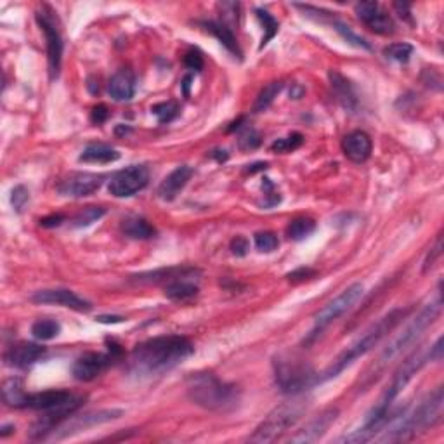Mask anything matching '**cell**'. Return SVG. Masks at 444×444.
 I'll list each match as a JSON object with an SVG mask.
<instances>
[{"label":"cell","instance_id":"obj_1","mask_svg":"<svg viewBox=\"0 0 444 444\" xmlns=\"http://www.w3.org/2000/svg\"><path fill=\"white\" fill-rule=\"evenodd\" d=\"M195 353L191 341L181 335H163L148 338L134 347L129 357V370L141 376L160 375L177 367Z\"/></svg>","mask_w":444,"mask_h":444},{"label":"cell","instance_id":"obj_2","mask_svg":"<svg viewBox=\"0 0 444 444\" xmlns=\"http://www.w3.org/2000/svg\"><path fill=\"white\" fill-rule=\"evenodd\" d=\"M444 413V389L438 387L431 393L419 406L413 410H401L394 413L389 421L383 425L382 443H401L412 441L413 438L425 432L427 429L436 427L443 420Z\"/></svg>","mask_w":444,"mask_h":444},{"label":"cell","instance_id":"obj_3","mask_svg":"<svg viewBox=\"0 0 444 444\" xmlns=\"http://www.w3.org/2000/svg\"><path fill=\"white\" fill-rule=\"evenodd\" d=\"M441 309H443V297H441V290H438L434 298H432L427 305H424V309H421L419 315L406 324L405 330H402L401 334H399L398 337H395L394 341L391 342V344L387 345L382 353H380V356L376 357L375 363L370 367V370L364 373L361 387H363V389L364 387H370L372 383L379 379L380 373L386 370V368L393 363L402 350H406L410 345L415 344V342L419 341L420 335L424 334V331L427 330V328L431 326L436 319H438V316L441 315Z\"/></svg>","mask_w":444,"mask_h":444},{"label":"cell","instance_id":"obj_4","mask_svg":"<svg viewBox=\"0 0 444 444\" xmlns=\"http://www.w3.org/2000/svg\"><path fill=\"white\" fill-rule=\"evenodd\" d=\"M410 309H393L391 312H387L386 316H382L372 328H368L367 331L363 334V337L357 338L353 345L347 347L344 353L330 364L326 372L323 373V376L318 379V382H324V380H330L335 379L337 375H341L342 372L345 370L349 364H353L357 357L364 356L367 353H370L375 345H379L391 331L401 323L402 319L408 316Z\"/></svg>","mask_w":444,"mask_h":444},{"label":"cell","instance_id":"obj_5","mask_svg":"<svg viewBox=\"0 0 444 444\" xmlns=\"http://www.w3.org/2000/svg\"><path fill=\"white\" fill-rule=\"evenodd\" d=\"M193 402L210 412H227L240 401L238 387L222 382L214 373H193L186 383Z\"/></svg>","mask_w":444,"mask_h":444},{"label":"cell","instance_id":"obj_6","mask_svg":"<svg viewBox=\"0 0 444 444\" xmlns=\"http://www.w3.org/2000/svg\"><path fill=\"white\" fill-rule=\"evenodd\" d=\"M309 398L302 394H293L290 401H285L283 405L276 406L274 410L259 424V427L250 436V443H274L281 438L288 429H292L298 420L302 419L309 408Z\"/></svg>","mask_w":444,"mask_h":444},{"label":"cell","instance_id":"obj_7","mask_svg":"<svg viewBox=\"0 0 444 444\" xmlns=\"http://www.w3.org/2000/svg\"><path fill=\"white\" fill-rule=\"evenodd\" d=\"M276 383L285 394H300L315 383L316 373L302 360L293 357H278L274 361Z\"/></svg>","mask_w":444,"mask_h":444},{"label":"cell","instance_id":"obj_8","mask_svg":"<svg viewBox=\"0 0 444 444\" xmlns=\"http://www.w3.org/2000/svg\"><path fill=\"white\" fill-rule=\"evenodd\" d=\"M37 23L46 35L47 42V61H49V75L51 78H56L59 75L63 59V37L59 30V21L52 7L44 4L37 11Z\"/></svg>","mask_w":444,"mask_h":444},{"label":"cell","instance_id":"obj_9","mask_svg":"<svg viewBox=\"0 0 444 444\" xmlns=\"http://www.w3.org/2000/svg\"><path fill=\"white\" fill-rule=\"evenodd\" d=\"M363 285L361 283H354V285L347 286L344 292L338 297H335L334 300L328 302L321 311L316 312L315 316V328H312L311 335H309V341L311 338L318 337V334L324 330L326 326H330L334 321H337L341 316H344L357 300L363 296ZM307 341V342H309Z\"/></svg>","mask_w":444,"mask_h":444},{"label":"cell","instance_id":"obj_10","mask_svg":"<svg viewBox=\"0 0 444 444\" xmlns=\"http://www.w3.org/2000/svg\"><path fill=\"white\" fill-rule=\"evenodd\" d=\"M429 361H431V353H429V349H419V350H415L412 356L406 357V360L401 363V367L395 370L393 382H391V386L387 387L386 394L382 395V399L376 402V406H379V408L391 410L393 401L398 398L399 393L408 386L410 380H412L413 376L417 375V372H420L421 367H424L425 363H429Z\"/></svg>","mask_w":444,"mask_h":444},{"label":"cell","instance_id":"obj_11","mask_svg":"<svg viewBox=\"0 0 444 444\" xmlns=\"http://www.w3.org/2000/svg\"><path fill=\"white\" fill-rule=\"evenodd\" d=\"M149 182V172L144 165H130L124 170H118L111 177L110 193L117 198H129L143 191Z\"/></svg>","mask_w":444,"mask_h":444},{"label":"cell","instance_id":"obj_12","mask_svg":"<svg viewBox=\"0 0 444 444\" xmlns=\"http://www.w3.org/2000/svg\"><path fill=\"white\" fill-rule=\"evenodd\" d=\"M124 415V410H99V412L85 413L80 417H70L66 424H61L56 429V439H65L68 436L77 434V432L87 431V429L96 427V425L108 424L111 420H117Z\"/></svg>","mask_w":444,"mask_h":444},{"label":"cell","instance_id":"obj_13","mask_svg":"<svg viewBox=\"0 0 444 444\" xmlns=\"http://www.w3.org/2000/svg\"><path fill=\"white\" fill-rule=\"evenodd\" d=\"M82 402H84V398H75L73 395L72 401H68L66 405L46 412V415L40 417V419L32 425L30 438L32 439H46L52 431H56V429H58L59 425L63 424V421L68 420L70 417H72L73 413L77 412L78 408H80Z\"/></svg>","mask_w":444,"mask_h":444},{"label":"cell","instance_id":"obj_14","mask_svg":"<svg viewBox=\"0 0 444 444\" xmlns=\"http://www.w3.org/2000/svg\"><path fill=\"white\" fill-rule=\"evenodd\" d=\"M338 417V408H330L323 410L319 415H316L315 419H311L300 431H297V434H293L292 438L288 439L290 443L296 444H309V443H316L319 438H323L326 434L328 429L335 424Z\"/></svg>","mask_w":444,"mask_h":444},{"label":"cell","instance_id":"obj_15","mask_svg":"<svg viewBox=\"0 0 444 444\" xmlns=\"http://www.w3.org/2000/svg\"><path fill=\"white\" fill-rule=\"evenodd\" d=\"M356 14L361 23L379 35H393L394 21L386 11L380 9L379 2H360L356 4Z\"/></svg>","mask_w":444,"mask_h":444},{"label":"cell","instance_id":"obj_16","mask_svg":"<svg viewBox=\"0 0 444 444\" xmlns=\"http://www.w3.org/2000/svg\"><path fill=\"white\" fill-rule=\"evenodd\" d=\"M103 175L92 172H77L61 181V184L58 186V191L63 196L72 198L91 196L103 186Z\"/></svg>","mask_w":444,"mask_h":444},{"label":"cell","instance_id":"obj_17","mask_svg":"<svg viewBox=\"0 0 444 444\" xmlns=\"http://www.w3.org/2000/svg\"><path fill=\"white\" fill-rule=\"evenodd\" d=\"M111 361H113L111 354L85 353L73 363L72 373L75 379L80 380V382H91L110 367Z\"/></svg>","mask_w":444,"mask_h":444},{"label":"cell","instance_id":"obj_18","mask_svg":"<svg viewBox=\"0 0 444 444\" xmlns=\"http://www.w3.org/2000/svg\"><path fill=\"white\" fill-rule=\"evenodd\" d=\"M32 300L37 304H56L63 305V307H70L73 311H89L92 307L91 302H87L85 298L78 297L77 293L72 290L66 288H54V290H40L32 296Z\"/></svg>","mask_w":444,"mask_h":444},{"label":"cell","instance_id":"obj_19","mask_svg":"<svg viewBox=\"0 0 444 444\" xmlns=\"http://www.w3.org/2000/svg\"><path fill=\"white\" fill-rule=\"evenodd\" d=\"M198 274H200V269H196V267H163V269L141 272V274L132 276V281L143 283V285H151V283L169 285V283L177 281V279H193Z\"/></svg>","mask_w":444,"mask_h":444},{"label":"cell","instance_id":"obj_20","mask_svg":"<svg viewBox=\"0 0 444 444\" xmlns=\"http://www.w3.org/2000/svg\"><path fill=\"white\" fill-rule=\"evenodd\" d=\"M46 354V349L42 345L28 344V342H21V344L11 345L4 354V361L7 367L13 368H28L35 364L40 357Z\"/></svg>","mask_w":444,"mask_h":444},{"label":"cell","instance_id":"obj_21","mask_svg":"<svg viewBox=\"0 0 444 444\" xmlns=\"http://www.w3.org/2000/svg\"><path fill=\"white\" fill-rule=\"evenodd\" d=\"M372 137L363 130H354L349 132L342 141V151L350 162L363 163L370 158L372 155Z\"/></svg>","mask_w":444,"mask_h":444},{"label":"cell","instance_id":"obj_22","mask_svg":"<svg viewBox=\"0 0 444 444\" xmlns=\"http://www.w3.org/2000/svg\"><path fill=\"white\" fill-rule=\"evenodd\" d=\"M73 394L68 391H44V393H35L26 395L25 408L32 410H42V412H49V410L59 408V406L66 405L72 401Z\"/></svg>","mask_w":444,"mask_h":444},{"label":"cell","instance_id":"obj_23","mask_svg":"<svg viewBox=\"0 0 444 444\" xmlns=\"http://www.w3.org/2000/svg\"><path fill=\"white\" fill-rule=\"evenodd\" d=\"M191 175H193V169L189 165L177 167V169L172 170V172L163 179V182L158 188V196L165 201L174 200V198L177 196L182 189H184V186L188 184Z\"/></svg>","mask_w":444,"mask_h":444},{"label":"cell","instance_id":"obj_24","mask_svg":"<svg viewBox=\"0 0 444 444\" xmlns=\"http://www.w3.org/2000/svg\"><path fill=\"white\" fill-rule=\"evenodd\" d=\"M108 94L113 101H130L136 94V77L130 70H120L111 77L108 84Z\"/></svg>","mask_w":444,"mask_h":444},{"label":"cell","instance_id":"obj_25","mask_svg":"<svg viewBox=\"0 0 444 444\" xmlns=\"http://www.w3.org/2000/svg\"><path fill=\"white\" fill-rule=\"evenodd\" d=\"M328 77H330L331 89H334L335 96H337V99L341 101L342 106L349 111H356L357 106H360V101H357L356 91H354L353 84L347 80L344 75L338 73L337 70H331V72L328 73Z\"/></svg>","mask_w":444,"mask_h":444},{"label":"cell","instance_id":"obj_26","mask_svg":"<svg viewBox=\"0 0 444 444\" xmlns=\"http://www.w3.org/2000/svg\"><path fill=\"white\" fill-rule=\"evenodd\" d=\"M200 25L207 32H210L231 54H234L236 58H241V49L238 46L236 37H234V33L231 32V28L226 23H221V21H201Z\"/></svg>","mask_w":444,"mask_h":444},{"label":"cell","instance_id":"obj_27","mask_svg":"<svg viewBox=\"0 0 444 444\" xmlns=\"http://www.w3.org/2000/svg\"><path fill=\"white\" fill-rule=\"evenodd\" d=\"M120 158V153L108 144H89L78 160L84 163H113Z\"/></svg>","mask_w":444,"mask_h":444},{"label":"cell","instance_id":"obj_28","mask_svg":"<svg viewBox=\"0 0 444 444\" xmlns=\"http://www.w3.org/2000/svg\"><path fill=\"white\" fill-rule=\"evenodd\" d=\"M122 231L125 236L132 238V240H151L156 234L155 227L143 217H129L122 224Z\"/></svg>","mask_w":444,"mask_h":444},{"label":"cell","instance_id":"obj_29","mask_svg":"<svg viewBox=\"0 0 444 444\" xmlns=\"http://www.w3.org/2000/svg\"><path fill=\"white\" fill-rule=\"evenodd\" d=\"M26 394L20 379H9L2 386V399L11 408H25Z\"/></svg>","mask_w":444,"mask_h":444},{"label":"cell","instance_id":"obj_30","mask_svg":"<svg viewBox=\"0 0 444 444\" xmlns=\"http://www.w3.org/2000/svg\"><path fill=\"white\" fill-rule=\"evenodd\" d=\"M198 296V285L191 279H177L165 285V297L175 302H184Z\"/></svg>","mask_w":444,"mask_h":444},{"label":"cell","instance_id":"obj_31","mask_svg":"<svg viewBox=\"0 0 444 444\" xmlns=\"http://www.w3.org/2000/svg\"><path fill=\"white\" fill-rule=\"evenodd\" d=\"M281 89V82H271V84H267L266 87L259 92V96H257L255 104H253V113H262V111H266L267 108L274 103V99L278 98Z\"/></svg>","mask_w":444,"mask_h":444},{"label":"cell","instance_id":"obj_32","mask_svg":"<svg viewBox=\"0 0 444 444\" xmlns=\"http://www.w3.org/2000/svg\"><path fill=\"white\" fill-rule=\"evenodd\" d=\"M61 331V324L54 319H39L32 324V335L37 341H52Z\"/></svg>","mask_w":444,"mask_h":444},{"label":"cell","instance_id":"obj_33","mask_svg":"<svg viewBox=\"0 0 444 444\" xmlns=\"http://www.w3.org/2000/svg\"><path fill=\"white\" fill-rule=\"evenodd\" d=\"M315 229H316V222L312 221V219L297 217L288 224V229H286V233H288L290 240L300 241V240H304V238L311 236V234L315 233Z\"/></svg>","mask_w":444,"mask_h":444},{"label":"cell","instance_id":"obj_34","mask_svg":"<svg viewBox=\"0 0 444 444\" xmlns=\"http://www.w3.org/2000/svg\"><path fill=\"white\" fill-rule=\"evenodd\" d=\"M255 13H257V18H259V21L264 26V37H262V42H260V49H264V47H266L267 44L274 39L276 33H278L279 23L274 20L272 14L267 13L266 9H257Z\"/></svg>","mask_w":444,"mask_h":444},{"label":"cell","instance_id":"obj_35","mask_svg":"<svg viewBox=\"0 0 444 444\" xmlns=\"http://www.w3.org/2000/svg\"><path fill=\"white\" fill-rule=\"evenodd\" d=\"M151 113L158 118V124H170L174 118H177L179 106L174 101H165V103H158L151 106Z\"/></svg>","mask_w":444,"mask_h":444},{"label":"cell","instance_id":"obj_36","mask_svg":"<svg viewBox=\"0 0 444 444\" xmlns=\"http://www.w3.org/2000/svg\"><path fill=\"white\" fill-rule=\"evenodd\" d=\"M106 214L103 207H85L84 210L78 212L73 219V226L75 227H85V226H91L96 221H99L103 215Z\"/></svg>","mask_w":444,"mask_h":444},{"label":"cell","instance_id":"obj_37","mask_svg":"<svg viewBox=\"0 0 444 444\" xmlns=\"http://www.w3.org/2000/svg\"><path fill=\"white\" fill-rule=\"evenodd\" d=\"M383 54L387 56L389 59L398 63H408L410 58L413 54V46L412 44H406V42H398V44H391L389 47L383 49Z\"/></svg>","mask_w":444,"mask_h":444},{"label":"cell","instance_id":"obj_38","mask_svg":"<svg viewBox=\"0 0 444 444\" xmlns=\"http://www.w3.org/2000/svg\"><path fill=\"white\" fill-rule=\"evenodd\" d=\"M302 143H304V137H302V134L293 132V134H290L288 137H283V139L274 141V143L271 144V151H274V153L296 151V149L302 146Z\"/></svg>","mask_w":444,"mask_h":444},{"label":"cell","instance_id":"obj_39","mask_svg":"<svg viewBox=\"0 0 444 444\" xmlns=\"http://www.w3.org/2000/svg\"><path fill=\"white\" fill-rule=\"evenodd\" d=\"M334 26H335V30H337V32L341 33L342 39L347 40V42H349V44H353L354 47H360V49H367V51H370V49H372L370 44H368L367 40L363 39V37L356 35V33H354L353 30L349 28V26L342 23V21L334 20Z\"/></svg>","mask_w":444,"mask_h":444},{"label":"cell","instance_id":"obj_40","mask_svg":"<svg viewBox=\"0 0 444 444\" xmlns=\"http://www.w3.org/2000/svg\"><path fill=\"white\" fill-rule=\"evenodd\" d=\"M278 245H279L278 236H276L274 233H271V231H264V233L255 234V247L259 252L271 253L278 248Z\"/></svg>","mask_w":444,"mask_h":444},{"label":"cell","instance_id":"obj_41","mask_svg":"<svg viewBox=\"0 0 444 444\" xmlns=\"http://www.w3.org/2000/svg\"><path fill=\"white\" fill-rule=\"evenodd\" d=\"M238 144H240V149H243V151L255 149L260 144V134L257 132L255 129H252V127H250V129H245V132L240 136Z\"/></svg>","mask_w":444,"mask_h":444},{"label":"cell","instance_id":"obj_42","mask_svg":"<svg viewBox=\"0 0 444 444\" xmlns=\"http://www.w3.org/2000/svg\"><path fill=\"white\" fill-rule=\"evenodd\" d=\"M28 200H30V193L25 186L20 184L11 191V203H13V207L16 208V212L23 210V208L26 207V203H28Z\"/></svg>","mask_w":444,"mask_h":444},{"label":"cell","instance_id":"obj_43","mask_svg":"<svg viewBox=\"0 0 444 444\" xmlns=\"http://www.w3.org/2000/svg\"><path fill=\"white\" fill-rule=\"evenodd\" d=\"M184 65L188 66L189 70H196V72H200V70L203 68V58H201V54L198 51H189V52H186V56H184Z\"/></svg>","mask_w":444,"mask_h":444},{"label":"cell","instance_id":"obj_44","mask_svg":"<svg viewBox=\"0 0 444 444\" xmlns=\"http://www.w3.org/2000/svg\"><path fill=\"white\" fill-rule=\"evenodd\" d=\"M262 189H264V195H266V198H267L266 207H272V205L279 203V193L276 191L274 186H272V182L269 181V179H264Z\"/></svg>","mask_w":444,"mask_h":444},{"label":"cell","instance_id":"obj_45","mask_svg":"<svg viewBox=\"0 0 444 444\" xmlns=\"http://www.w3.org/2000/svg\"><path fill=\"white\" fill-rule=\"evenodd\" d=\"M441 253H443V243H441V236H439L438 241H436V247L431 248V252H429L427 259H425V262H424V271L431 269V267L434 266L436 259H438V257H441Z\"/></svg>","mask_w":444,"mask_h":444},{"label":"cell","instance_id":"obj_46","mask_svg":"<svg viewBox=\"0 0 444 444\" xmlns=\"http://www.w3.org/2000/svg\"><path fill=\"white\" fill-rule=\"evenodd\" d=\"M108 117H110V111H108V108L104 106V104H98L96 108H92V113H91L92 124H96V125L104 124V122L108 120Z\"/></svg>","mask_w":444,"mask_h":444},{"label":"cell","instance_id":"obj_47","mask_svg":"<svg viewBox=\"0 0 444 444\" xmlns=\"http://www.w3.org/2000/svg\"><path fill=\"white\" fill-rule=\"evenodd\" d=\"M231 250H233L234 255H245L248 250V241L247 238L243 236H236L233 241H231Z\"/></svg>","mask_w":444,"mask_h":444},{"label":"cell","instance_id":"obj_48","mask_svg":"<svg viewBox=\"0 0 444 444\" xmlns=\"http://www.w3.org/2000/svg\"><path fill=\"white\" fill-rule=\"evenodd\" d=\"M315 274H316V272L312 271V269H305V267H302V269H297V271L290 272V274L286 276V278H288L290 281H304V279L312 278V276H315Z\"/></svg>","mask_w":444,"mask_h":444},{"label":"cell","instance_id":"obj_49","mask_svg":"<svg viewBox=\"0 0 444 444\" xmlns=\"http://www.w3.org/2000/svg\"><path fill=\"white\" fill-rule=\"evenodd\" d=\"M63 221H65V215L54 214V215H49V217H44L42 221H40V226L42 227H58V226H61Z\"/></svg>","mask_w":444,"mask_h":444},{"label":"cell","instance_id":"obj_50","mask_svg":"<svg viewBox=\"0 0 444 444\" xmlns=\"http://www.w3.org/2000/svg\"><path fill=\"white\" fill-rule=\"evenodd\" d=\"M394 9L398 11L399 16H401V18H406V20H410V4L395 2V4H394Z\"/></svg>","mask_w":444,"mask_h":444},{"label":"cell","instance_id":"obj_51","mask_svg":"<svg viewBox=\"0 0 444 444\" xmlns=\"http://www.w3.org/2000/svg\"><path fill=\"white\" fill-rule=\"evenodd\" d=\"M96 319H98L99 323H122V321H124L122 316H99V318Z\"/></svg>","mask_w":444,"mask_h":444},{"label":"cell","instance_id":"obj_52","mask_svg":"<svg viewBox=\"0 0 444 444\" xmlns=\"http://www.w3.org/2000/svg\"><path fill=\"white\" fill-rule=\"evenodd\" d=\"M266 169H267V163H255V165L248 167L247 172L253 174V172H257V170H266Z\"/></svg>","mask_w":444,"mask_h":444},{"label":"cell","instance_id":"obj_53","mask_svg":"<svg viewBox=\"0 0 444 444\" xmlns=\"http://www.w3.org/2000/svg\"><path fill=\"white\" fill-rule=\"evenodd\" d=\"M13 431H14V425H4L2 432H0V438H6V436H9Z\"/></svg>","mask_w":444,"mask_h":444},{"label":"cell","instance_id":"obj_54","mask_svg":"<svg viewBox=\"0 0 444 444\" xmlns=\"http://www.w3.org/2000/svg\"><path fill=\"white\" fill-rule=\"evenodd\" d=\"M189 82H191V77H186L184 82H182V87H184V96H189Z\"/></svg>","mask_w":444,"mask_h":444}]
</instances>
